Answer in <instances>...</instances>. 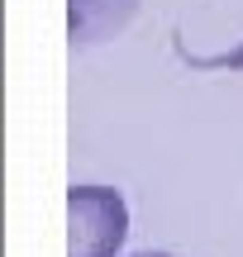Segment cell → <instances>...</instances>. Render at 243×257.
Segmentation results:
<instances>
[{"label": "cell", "instance_id": "cell-4", "mask_svg": "<svg viewBox=\"0 0 243 257\" xmlns=\"http://www.w3.org/2000/svg\"><path fill=\"white\" fill-rule=\"evenodd\" d=\"M134 257H177V252H134Z\"/></svg>", "mask_w": 243, "mask_h": 257}, {"label": "cell", "instance_id": "cell-2", "mask_svg": "<svg viewBox=\"0 0 243 257\" xmlns=\"http://www.w3.org/2000/svg\"><path fill=\"white\" fill-rule=\"evenodd\" d=\"M134 15H139V0H67L72 48H95V43L119 38Z\"/></svg>", "mask_w": 243, "mask_h": 257}, {"label": "cell", "instance_id": "cell-3", "mask_svg": "<svg viewBox=\"0 0 243 257\" xmlns=\"http://www.w3.org/2000/svg\"><path fill=\"white\" fill-rule=\"evenodd\" d=\"M186 62L200 67V72H243V43L234 48V53H210V57H191L186 53Z\"/></svg>", "mask_w": 243, "mask_h": 257}, {"label": "cell", "instance_id": "cell-1", "mask_svg": "<svg viewBox=\"0 0 243 257\" xmlns=\"http://www.w3.org/2000/svg\"><path fill=\"white\" fill-rule=\"evenodd\" d=\"M129 238V205L114 186L67 191V257H119Z\"/></svg>", "mask_w": 243, "mask_h": 257}]
</instances>
